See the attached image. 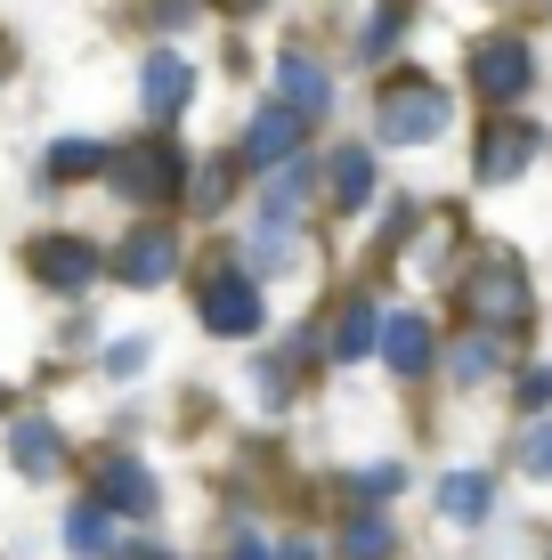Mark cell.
Masks as SVG:
<instances>
[{"instance_id":"obj_1","label":"cell","mask_w":552,"mask_h":560,"mask_svg":"<svg viewBox=\"0 0 552 560\" xmlns=\"http://www.w3.org/2000/svg\"><path fill=\"white\" fill-rule=\"evenodd\" d=\"M447 122H455V98H447V82H431V73L398 66L390 82L374 90V130H383L390 147H431V139H447Z\"/></svg>"},{"instance_id":"obj_2","label":"cell","mask_w":552,"mask_h":560,"mask_svg":"<svg viewBox=\"0 0 552 560\" xmlns=\"http://www.w3.org/2000/svg\"><path fill=\"white\" fill-rule=\"evenodd\" d=\"M528 308H537V293H528V268L520 260H480L463 277V317L480 325V334H512V325H528Z\"/></svg>"},{"instance_id":"obj_3","label":"cell","mask_w":552,"mask_h":560,"mask_svg":"<svg viewBox=\"0 0 552 560\" xmlns=\"http://www.w3.org/2000/svg\"><path fill=\"white\" fill-rule=\"evenodd\" d=\"M463 82L480 90L488 106H512L528 82H537V49H528L520 33H480V42L463 49Z\"/></svg>"},{"instance_id":"obj_4","label":"cell","mask_w":552,"mask_h":560,"mask_svg":"<svg viewBox=\"0 0 552 560\" xmlns=\"http://www.w3.org/2000/svg\"><path fill=\"white\" fill-rule=\"evenodd\" d=\"M196 317L212 325V334L227 341H244V334H260V284H252V268H203V284H196Z\"/></svg>"},{"instance_id":"obj_5","label":"cell","mask_w":552,"mask_h":560,"mask_svg":"<svg viewBox=\"0 0 552 560\" xmlns=\"http://www.w3.org/2000/svg\"><path fill=\"white\" fill-rule=\"evenodd\" d=\"M537 122H520V114H496V122L480 130V154H471V179L480 187H512L528 163H537Z\"/></svg>"},{"instance_id":"obj_6","label":"cell","mask_w":552,"mask_h":560,"mask_svg":"<svg viewBox=\"0 0 552 560\" xmlns=\"http://www.w3.org/2000/svg\"><path fill=\"white\" fill-rule=\"evenodd\" d=\"M114 196H122V203H171V196H179V147H171V139L130 147L122 163H114Z\"/></svg>"},{"instance_id":"obj_7","label":"cell","mask_w":552,"mask_h":560,"mask_svg":"<svg viewBox=\"0 0 552 560\" xmlns=\"http://www.w3.org/2000/svg\"><path fill=\"white\" fill-rule=\"evenodd\" d=\"M171 268H179V236L171 228H130L122 253H114V277L139 284V293H155V284H171Z\"/></svg>"},{"instance_id":"obj_8","label":"cell","mask_w":552,"mask_h":560,"mask_svg":"<svg viewBox=\"0 0 552 560\" xmlns=\"http://www.w3.org/2000/svg\"><path fill=\"white\" fill-rule=\"evenodd\" d=\"M277 90H284V106H293L301 122H326V114H333V66H317L309 49L277 57Z\"/></svg>"},{"instance_id":"obj_9","label":"cell","mask_w":552,"mask_h":560,"mask_svg":"<svg viewBox=\"0 0 552 560\" xmlns=\"http://www.w3.org/2000/svg\"><path fill=\"white\" fill-rule=\"evenodd\" d=\"M187 98H196V66H187L179 49H155V57L139 66V106L155 114V122H171Z\"/></svg>"},{"instance_id":"obj_10","label":"cell","mask_w":552,"mask_h":560,"mask_svg":"<svg viewBox=\"0 0 552 560\" xmlns=\"http://www.w3.org/2000/svg\"><path fill=\"white\" fill-rule=\"evenodd\" d=\"M301 130H309V122H301L284 98H269L252 122H244V163H277V171H284V163L301 154Z\"/></svg>"},{"instance_id":"obj_11","label":"cell","mask_w":552,"mask_h":560,"mask_svg":"<svg viewBox=\"0 0 552 560\" xmlns=\"http://www.w3.org/2000/svg\"><path fill=\"white\" fill-rule=\"evenodd\" d=\"M326 203L333 211H366L374 203V154L366 147H333L326 154Z\"/></svg>"},{"instance_id":"obj_12","label":"cell","mask_w":552,"mask_h":560,"mask_svg":"<svg viewBox=\"0 0 552 560\" xmlns=\"http://www.w3.org/2000/svg\"><path fill=\"white\" fill-rule=\"evenodd\" d=\"M90 268H98V253H90L82 236H42L33 244V277L57 284V293H66V284H90Z\"/></svg>"},{"instance_id":"obj_13","label":"cell","mask_w":552,"mask_h":560,"mask_svg":"<svg viewBox=\"0 0 552 560\" xmlns=\"http://www.w3.org/2000/svg\"><path fill=\"white\" fill-rule=\"evenodd\" d=\"M9 455H16V471H25V479H49V471H57V455H66V439H57V422L25 415V422L9 431Z\"/></svg>"},{"instance_id":"obj_14","label":"cell","mask_w":552,"mask_h":560,"mask_svg":"<svg viewBox=\"0 0 552 560\" xmlns=\"http://www.w3.org/2000/svg\"><path fill=\"white\" fill-rule=\"evenodd\" d=\"M98 504L106 512H155V479L114 455V463H98Z\"/></svg>"},{"instance_id":"obj_15","label":"cell","mask_w":552,"mask_h":560,"mask_svg":"<svg viewBox=\"0 0 552 560\" xmlns=\"http://www.w3.org/2000/svg\"><path fill=\"white\" fill-rule=\"evenodd\" d=\"M383 358L398 365V374H431V325H423V317H390Z\"/></svg>"},{"instance_id":"obj_16","label":"cell","mask_w":552,"mask_h":560,"mask_svg":"<svg viewBox=\"0 0 552 560\" xmlns=\"http://www.w3.org/2000/svg\"><path fill=\"white\" fill-rule=\"evenodd\" d=\"M488 495H496V488H488V471H455V479H439V512L463 520V528L488 512Z\"/></svg>"},{"instance_id":"obj_17","label":"cell","mask_w":552,"mask_h":560,"mask_svg":"<svg viewBox=\"0 0 552 560\" xmlns=\"http://www.w3.org/2000/svg\"><path fill=\"white\" fill-rule=\"evenodd\" d=\"M90 171H106V147L98 139H57L49 147V179H90Z\"/></svg>"},{"instance_id":"obj_18","label":"cell","mask_w":552,"mask_h":560,"mask_svg":"<svg viewBox=\"0 0 552 560\" xmlns=\"http://www.w3.org/2000/svg\"><path fill=\"white\" fill-rule=\"evenodd\" d=\"M374 350V308L366 301H341V334H333V358H366Z\"/></svg>"},{"instance_id":"obj_19","label":"cell","mask_w":552,"mask_h":560,"mask_svg":"<svg viewBox=\"0 0 552 560\" xmlns=\"http://www.w3.org/2000/svg\"><path fill=\"white\" fill-rule=\"evenodd\" d=\"M106 520H114L106 504H82V512L66 520V545H73V552H106Z\"/></svg>"},{"instance_id":"obj_20","label":"cell","mask_w":552,"mask_h":560,"mask_svg":"<svg viewBox=\"0 0 552 560\" xmlns=\"http://www.w3.org/2000/svg\"><path fill=\"white\" fill-rule=\"evenodd\" d=\"M341 552H350V560H374V552H390V520H357V528L341 536Z\"/></svg>"},{"instance_id":"obj_21","label":"cell","mask_w":552,"mask_h":560,"mask_svg":"<svg viewBox=\"0 0 552 560\" xmlns=\"http://www.w3.org/2000/svg\"><path fill=\"white\" fill-rule=\"evenodd\" d=\"M520 463H528L537 479H552V422H537V431L520 439Z\"/></svg>"},{"instance_id":"obj_22","label":"cell","mask_w":552,"mask_h":560,"mask_svg":"<svg viewBox=\"0 0 552 560\" xmlns=\"http://www.w3.org/2000/svg\"><path fill=\"white\" fill-rule=\"evenodd\" d=\"M488 365H496V350H488V341H463V350H455V374H463V382H480Z\"/></svg>"},{"instance_id":"obj_23","label":"cell","mask_w":552,"mask_h":560,"mask_svg":"<svg viewBox=\"0 0 552 560\" xmlns=\"http://www.w3.org/2000/svg\"><path fill=\"white\" fill-rule=\"evenodd\" d=\"M520 407H552V365H537V374H520Z\"/></svg>"},{"instance_id":"obj_24","label":"cell","mask_w":552,"mask_h":560,"mask_svg":"<svg viewBox=\"0 0 552 560\" xmlns=\"http://www.w3.org/2000/svg\"><path fill=\"white\" fill-rule=\"evenodd\" d=\"M106 365H114V374H130V365H146V341H114V358H106Z\"/></svg>"},{"instance_id":"obj_25","label":"cell","mask_w":552,"mask_h":560,"mask_svg":"<svg viewBox=\"0 0 552 560\" xmlns=\"http://www.w3.org/2000/svg\"><path fill=\"white\" fill-rule=\"evenodd\" d=\"M155 16L163 25H187V0H155Z\"/></svg>"},{"instance_id":"obj_26","label":"cell","mask_w":552,"mask_h":560,"mask_svg":"<svg viewBox=\"0 0 552 560\" xmlns=\"http://www.w3.org/2000/svg\"><path fill=\"white\" fill-rule=\"evenodd\" d=\"M212 9H227V16H252V9H269V0H212Z\"/></svg>"},{"instance_id":"obj_27","label":"cell","mask_w":552,"mask_h":560,"mask_svg":"<svg viewBox=\"0 0 552 560\" xmlns=\"http://www.w3.org/2000/svg\"><path fill=\"white\" fill-rule=\"evenodd\" d=\"M277 560H317V552H309V545H293V552H277Z\"/></svg>"}]
</instances>
